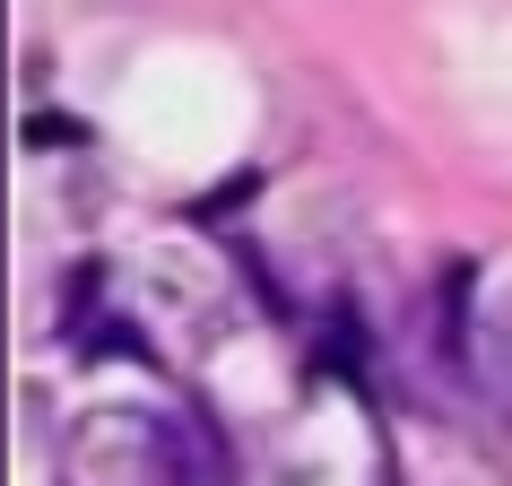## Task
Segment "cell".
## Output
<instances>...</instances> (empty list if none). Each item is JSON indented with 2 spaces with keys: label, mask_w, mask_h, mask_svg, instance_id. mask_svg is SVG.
<instances>
[]
</instances>
